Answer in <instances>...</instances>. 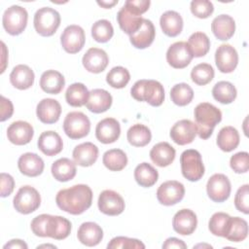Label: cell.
<instances>
[{
  "label": "cell",
  "instance_id": "cell-1",
  "mask_svg": "<svg viewBox=\"0 0 249 249\" xmlns=\"http://www.w3.org/2000/svg\"><path fill=\"white\" fill-rule=\"evenodd\" d=\"M55 202L61 210L72 215H80L90 207L92 191L85 184L74 185L60 190L56 194Z\"/></svg>",
  "mask_w": 249,
  "mask_h": 249
},
{
  "label": "cell",
  "instance_id": "cell-2",
  "mask_svg": "<svg viewBox=\"0 0 249 249\" xmlns=\"http://www.w3.org/2000/svg\"><path fill=\"white\" fill-rule=\"evenodd\" d=\"M31 231L40 237H51L56 240L65 239L71 232V222L61 216L41 214L31 221Z\"/></svg>",
  "mask_w": 249,
  "mask_h": 249
},
{
  "label": "cell",
  "instance_id": "cell-3",
  "mask_svg": "<svg viewBox=\"0 0 249 249\" xmlns=\"http://www.w3.org/2000/svg\"><path fill=\"white\" fill-rule=\"evenodd\" d=\"M196 134L201 139H208L216 124L222 121V112L216 106L208 102H201L196 105L194 111Z\"/></svg>",
  "mask_w": 249,
  "mask_h": 249
},
{
  "label": "cell",
  "instance_id": "cell-4",
  "mask_svg": "<svg viewBox=\"0 0 249 249\" xmlns=\"http://www.w3.org/2000/svg\"><path fill=\"white\" fill-rule=\"evenodd\" d=\"M131 96L137 101L148 102L151 106H160L164 100L162 85L156 80H139L130 89Z\"/></svg>",
  "mask_w": 249,
  "mask_h": 249
},
{
  "label": "cell",
  "instance_id": "cell-5",
  "mask_svg": "<svg viewBox=\"0 0 249 249\" xmlns=\"http://www.w3.org/2000/svg\"><path fill=\"white\" fill-rule=\"evenodd\" d=\"M33 23L38 34L44 37H50L53 35L59 27L60 15L53 8L43 7L36 11Z\"/></svg>",
  "mask_w": 249,
  "mask_h": 249
},
{
  "label": "cell",
  "instance_id": "cell-6",
  "mask_svg": "<svg viewBox=\"0 0 249 249\" xmlns=\"http://www.w3.org/2000/svg\"><path fill=\"white\" fill-rule=\"evenodd\" d=\"M180 163L183 176L191 182L198 181L204 175L201 155L195 149L184 151L180 157Z\"/></svg>",
  "mask_w": 249,
  "mask_h": 249
},
{
  "label": "cell",
  "instance_id": "cell-7",
  "mask_svg": "<svg viewBox=\"0 0 249 249\" xmlns=\"http://www.w3.org/2000/svg\"><path fill=\"white\" fill-rule=\"evenodd\" d=\"M27 19V11L23 7L13 5L5 10L2 18V23L7 33L17 36L24 31Z\"/></svg>",
  "mask_w": 249,
  "mask_h": 249
},
{
  "label": "cell",
  "instance_id": "cell-8",
  "mask_svg": "<svg viewBox=\"0 0 249 249\" xmlns=\"http://www.w3.org/2000/svg\"><path fill=\"white\" fill-rule=\"evenodd\" d=\"M13 204L15 209L21 214H30L37 210L41 204L39 192L31 186H22L18 189L14 197Z\"/></svg>",
  "mask_w": 249,
  "mask_h": 249
},
{
  "label": "cell",
  "instance_id": "cell-9",
  "mask_svg": "<svg viewBox=\"0 0 249 249\" xmlns=\"http://www.w3.org/2000/svg\"><path fill=\"white\" fill-rule=\"evenodd\" d=\"M63 130L71 139H81L90 130V122L87 115L74 111L66 115L63 121Z\"/></svg>",
  "mask_w": 249,
  "mask_h": 249
},
{
  "label": "cell",
  "instance_id": "cell-10",
  "mask_svg": "<svg viewBox=\"0 0 249 249\" xmlns=\"http://www.w3.org/2000/svg\"><path fill=\"white\" fill-rule=\"evenodd\" d=\"M231 186L229 178L222 173L213 174L207 181L206 192L214 202H224L231 195Z\"/></svg>",
  "mask_w": 249,
  "mask_h": 249
},
{
  "label": "cell",
  "instance_id": "cell-11",
  "mask_svg": "<svg viewBox=\"0 0 249 249\" xmlns=\"http://www.w3.org/2000/svg\"><path fill=\"white\" fill-rule=\"evenodd\" d=\"M85 42V31L80 25L76 24H71L65 27L60 36L61 46L68 53H79L84 48Z\"/></svg>",
  "mask_w": 249,
  "mask_h": 249
},
{
  "label": "cell",
  "instance_id": "cell-12",
  "mask_svg": "<svg viewBox=\"0 0 249 249\" xmlns=\"http://www.w3.org/2000/svg\"><path fill=\"white\" fill-rule=\"evenodd\" d=\"M185 196V187L176 180L163 182L157 191V198L160 203L170 206L180 202Z\"/></svg>",
  "mask_w": 249,
  "mask_h": 249
},
{
  "label": "cell",
  "instance_id": "cell-13",
  "mask_svg": "<svg viewBox=\"0 0 249 249\" xmlns=\"http://www.w3.org/2000/svg\"><path fill=\"white\" fill-rule=\"evenodd\" d=\"M194 55L187 42H175L166 52V60L168 64L175 69H183L187 67Z\"/></svg>",
  "mask_w": 249,
  "mask_h": 249
},
{
  "label": "cell",
  "instance_id": "cell-14",
  "mask_svg": "<svg viewBox=\"0 0 249 249\" xmlns=\"http://www.w3.org/2000/svg\"><path fill=\"white\" fill-rule=\"evenodd\" d=\"M98 208L100 212L108 216H117L124 212L125 204L120 194L112 190H104L98 197Z\"/></svg>",
  "mask_w": 249,
  "mask_h": 249
},
{
  "label": "cell",
  "instance_id": "cell-15",
  "mask_svg": "<svg viewBox=\"0 0 249 249\" xmlns=\"http://www.w3.org/2000/svg\"><path fill=\"white\" fill-rule=\"evenodd\" d=\"M215 63L220 72L231 73L238 63L236 50L229 44L220 45L215 53Z\"/></svg>",
  "mask_w": 249,
  "mask_h": 249
},
{
  "label": "cell",
  "instance_id": "cell-16",
  "mask_svg": "<svg viewBox=\"0 0 249 249\" xmlns=\"http://www.w3.org/2000/svg\"><path fill=\"white\" fill-rule=\"evenodd\" d=\"M170 138L178 145H187L195 140L196 135V126L190 120H180L171 127Z\"/></svg>",
  "mask_w": 249,
  "mask_h": 249
},
{
  "label": "cell",
  "instance_id": "cell-17",
  "mask_svg": "<svg viewBox=\"0 0 249 249\" xmlns=\"http://www.w3.org/2000/svg\"><path fill=\"white\" fill-rule=\"evenodd\" d=\"M34 135L33 126L24 121L12 123L7 128L8 140L18 146L28 144Z\"/></svg>",
  "mask_w": 249,
  "mask_h": 249
},
{
  "label": "cell",
  "instance_id": "cell-18",
  "mask_svg": "<svg viewBox=\"0 0 249 249\" xmlns=\"http://www.w3.org/2000/svg\"><path fill=\"white\" fill-rule=\"evenodd\" d=\"M121 134L120 123L114 118L101 120L95 127L96 139L103 144H110L117 141Z\"/></svg>",
  "mask_w": 249,
  "mask_h": 249
},
{
  "label": "cell",
  "instance_id": "cell-19",
  "mask_svg": "<svg viewBox=\"0 0 249 249\" xmlns=\"http://www.w3.org/2000/svg\"><path fill=\"white\" fill-rule=\"evenodd\" d=\"M82 62L87 71L97 74L105 70L109 63V57L102 49L90 48L84 54Z\"/></svg>",
  "mask_w": 249,
  "mask_h": 249
},
{
  "label": "cell",
  "instance_id": "cell-20",
  "mask_svg": "<svg viewBox=\"0 0 249 249\" xmlns=\"http://www.w3.org/2000/svg\"><path fill=\"white\" fill-rule=\"evenodd\" d=\"M197 218L191 209H181L173 217V230L181 235H190L196 229Z\"/></svg>",
  "mask_w": 249,
  "mask_h": 249
},
{
  "label": "cell",
  "instance_id": "cell-21",
  "mask_svg": "<svg viewBox=\"0 0 249 249\" xmlns=\"http://www.w3.org/2000/svg\"><path fill=\"white\" fill-rule=\"evenodd\" d=\"M61 114V106L59 102L53 98H44L36 108V115L43 124H54L59 120Z\"/></svg>",
  "mask_w": 249,
  "mask_h": 249
},
{
  "label": "cell",
  "instance_id": "cell-22",
  "mask_svg": "<svg viewBox=\"0 0 249 249\" xmlns=\"http://www.w3.org/2000/svg\"><path fill=\"white\" fill-rule=\"evenodd\" d=\"M18 167L21 174L28 177H36L42 174L45 164L41 157L35 153H24L18 160Z\"/></svg>",
  "mask_w": 249,
  "mask_h": 249
},
{
  "label": "cell",
  "instance_id": "cell-23",
  "mask_svg": "<svg viewBox=\"0 0 249 249\" xmlns=\"http://www.w3.org/2000/svg\"><path fill=\"white\" fill-rule=\"evenodd\" d=\"M38 149L46 156L53 157L59 154L63 149V142L59 134L53 130L44 131L38 138Z\"/></svg>",
  "mask_w": 249,
  "mask_h": 249
},
{
  "label": "cell",
  "instance_id": "cell-24",
  "mask_svg": "<svg viewBox=\"0 0 249 249\" xmlns=\"http://www.w3.org/2000/svg\"><path fill=\"white\" fill-rule=\"evenodd\" d=\"M77 237L82 244L92 247L99 244L102 240L103 231L96 223L85 222L79 227Z\"/></svg>",
  "mask_w": 249,
  "mask_h": 249
},
{
  "label": "cell",
  "instance_id": "cell-25",
  "mask_svg": "<svg viewBox=\"0 0 249 249\" xmlns=\"http://www.w3.org/2000/svg\"><path fill=\"white\" fill-rule=\"evenodd\" d=\"M156 36V30L150 19L143 18L142 25L138 31L129 36V41L136 49H146L151 46Z\"/></svg>",
  "mask_w": 249,
  "mask_h": 249
},
{
  "label": "cell",
  "instance_id": "cell-26",
  "mask_svg": "<svg viewBox=\"0 0 249 249\" xmlns=\"http://www.w3.org/2000/svg\"><path fill=\"white\" fill-rule=\"evenodd\" d=\"M76 164L88 167L92 165L98 158V148L91 142L77 145L72 153Z\"/></svg>",
  "mask_w": 249,
  "mask_h": 249
},
{
  "label": "cell",
  "instance_id": "cell-27",
  "mask_svg": "<svg viewBox=\"0 0 249 249\" xmlns=\"http://www.w3.org/2000/svg\"><path fill=\"white\" fill-rule=\"evenodd\" d=\"M112 95L103 89H94L89 91V97L86 104L87 108L95 114L106 112L112 105Z\"/></svg>",
  "mask_w": 249,
  "mask_h": 249
},
{
  "label": "cell",
  "instance_id": "cell-28",
  "mask_svg": "<svg viewBox=\"0 0 249 249\" xmlns=\"http://www.w3.org/2000/svg\"><path fill=\"white\" fill-rule=\"evenodd\" d=\"M211 29L217 39L221 41H227L231 39L234 34V19L229 15H220L212 20Z\"/></svg>",
  "mask_w": 249,
  "mask_h": 249
},
{
  "label": "cell",
  "instance_id": "cell-29",
  "mask_svg": "<svg viewBox=\"0 0 249 249\" xmlns=\"http://www.w3.org/2000/svg\"><path fill=\"white\" fill-rule=\"evenodd\" d=\"M35 75L33 70L25 65L18 64L15 66L10 74V82L11 84L18 89H27L32 87L34 83Z\"/></svg>",
  "mask_w": 249,
  "mask_h": 249
},
{
  "label": "cell",
  "instance_id": "cell-30",
  "mask_svg": "<svg viewBox=\"0 0 249 249\" xmlns=\"http://www.w3.org/2000/svg\"><path fill=\"white\" fill-rule=\"evenodd\" d=\"M175 149L167 142H160L150 151L152 161L160 167H165L171 164L175 159Z\"/></svg>",
  "mask_w": 249,
  "mask_h": 249
},
{
  "label": "cell",
  "instance_id": "cell-31",
  "mask_svg": "<svg viewBox=\"0 0 249 249\" xmlns=\"http://www.w3.org/2000/svg\"><path fill=\"white\" fill-rule=\"evenodd\" d=\"M65 80L63 75L56 70H47L40 78L41 89L51 94H58L64 88Z\"/></svg>",
  "mask_w": 249,
  "mask_h": 249
},
{
  "label": "cell",
  "instance_id": "cell-32",
  "mask_svg": "<svg viewBox=\"0 0 249 249\" xmlns=\"http://www.w3.org/2000/svg\"><path fill=\"white\" fill-rule=\"evenodd\" d=\"M160 24L162 32L166 36L176 37L183 29V18L181 15L175 11H166L161 15Z\"/></svg>",
  "mask_w": 249,
  "mask_h": 249
},
{
  "label": "cell",
  "instance_id": "cell-33",
  "mask_svg": "<svg viewBox=\"0 0 249 249\" xmlns=\"http://www.w3.org/2000/svg\"><path fill=\"white\" fill-rule=\"evenodd\" d=\"M52 174L59 182H67L76 176V163L70 159L61 158L52 164Z\"/></svg>",
  "mask_w": 249,
  "mask_h": 249
},
{
  "label": "cell",
  "instance_id": "cell-34",
  "mask_svg": "<svg viewBox=\"0 0 249 249\" xmlns=\"http://www.w3.org/2000/svg\"><path fill=\"white\" fill-rule=\"evenodd\" d=\"M117 21L121 29L130 36L139 30L142 25L143 18L130 13L128 10L123 7L117 14Z\"/></svg>",
  "mask_w": 249,
  "mask_h": 249
},
{
  "label": "cell",
  "instance_id": "cell-35",
  "mask_svg": "<svg viewBox=\"0 0 249 249\" xmlns=\"http://www.w3.org/2000/svg\"><path fill=\"white\" fill-rule=\"evenodd\" d=\"M239 144V133L233 126L228 125L220 129L217 135V145L224 152H231Z\"/></svg>",
  "mask_w": 249,
  "mask_h": 249
},
{
  "label": "cell",
  "instance_id": "cell-36",
  "mask_svg": "<svg viewBox=\"0 0 249 249\" xmlns=\"http://www.w3.org/2000/svg\"><path fill=\"white\" fill-rule=\"evenodd\" d=\"M158 178V170L148 162H142L134 169V179L141 187L150 188L154 186L157 183Z\"/></svg>",
  "mask_w": 249,
  "mask_h": 249
},
{
  "label": "cell",
  "instance_id": "cell-37",
  "mask_svg": "<svg viewBox=\"0 0 249 249\" xmlns=\"http://www.w3.org/2000/svg\"><path fill=\"white\" fill-rule=\"evenodd\" d=\"M89 97V91L82 83L70 85L65 92L66 102L72 107H81L87 104Z\"/></svg>",
  "mask_w": 249,
  "mask_h": 249
},
{
  "label": "cell",
  "instance_id": "cell-38",
  "mask_svg": "<svg viewBox=\"0 0 249 249\" xmlns=\"http://www.w3.org/2000/svg\"><path fill=\"white\" fill-rule=\"evenodd\" d=\"M126 138L130 145L134 147H144L150 143L152 133L148 126L141 124H135L128 128Z\"/></svg>",
  "mask_w": 249,
  "mask_h": 249
},
{
  "label": "cell",
  "instance_id": "cell-39",
  "mask_svg": "<svg viewBox=\"0 0 249 249\" xmlns=\"http://www.w3.org/2000/svg\"><path fill=\"white\" fill-rule=\"evenodd\" d=\"M248 235V224L240 217H231L226 238L232 242H240Z\"/></svg>",
  "mask_w": 249,
  "mask_h": 249
},
{
  "label": "cell",
  "instance_id": "cell-40",
  "mask_svg": "<svg viewBox=\"0 0 249 249\" xmlns=\"http://www.w3.org/2000/svg\"><path fill=\"white\" fill-rule=\"evenodd\" d=\"M102 162L111 171H121L127 164V157L121 149H111L104 153Z\"/></svg>",
  "mask_w": 249,
  "mask_h": 249
},
{
  "label": "cell",
  "instance_id": "cell-41",
  "mask_svg": "<svg viewBox=\"0 0 249 249\" xmlns=\"http://www.w3.org/2000/svg\"><path fill=\"white\" fill-rule=\"evenodd\" d=\"M235 87L228 81H220L212 89V95L215 100L222 104H230L236 98Z\"/></svg>",
  "mask_w": 249,
  "mask_h": 249
},
{
  "label": "cell",
  "instance_id": "cell-42",
  "mask_svg": "<svg viewBox=\"0 0 249 249\" xmlns=\"http://www.w3.org/2000/svg\"><path fill=\"white\" fill-rule=\"evenodd\" d=\"M188 45L195 57H201L209 52L210 40L205 33L195 32L189 37Z\"/></svg>",
  "mask_w": 249,
  "mask_h": 249
},
{
  "label": "cell",
  "instance_id": "cell-43",
  "mask_svg": "<svg viewBox=\"0 0 249 249\" xmlns=\"http://www.w3.org/2000/svg\"><path fill=\"white\" fill-rule=\"evenodd\" d=\"M170 97L174 104L178 106H186L192 102L194 98V90L188 84L179 83L172 87Z\"/></svg>",
  "mask_w": 249,
  "mask_h": 249
},
{
  "label": "cell",
  "instance_id": "cell-44",
  "mask_svg": "<svg viewBox=\"0 0 249 249\" xmlns=\"http://www.w3.org/2000/svg\"><path fill=\"white\" fill-rule=\"evenodd\" d=\"M230 218L231 216L224 212L214 213L208 223V229L210 232L216 236L225 237L228 231Z\"/></svg>",
  "mask_w": 249,
  "mask_h": 249
},
{
  "label": "cell",
  "instance_id": "cell-45",
  "mask_svg": "<svg viewBox=\"0 0 249 249\" xmlns=\"http://www.w3.org/2000/svg\"><path fill=\"white\" fill-rule=\"evenodd\" d=\"M130 80V74L128 70L123 66L113 67L106 76V82L114 89L124 88Z\"/></svg>",
  "mask_w": 249,
  "mask_h": 249
},
{
  "label": "cell",
  "instance_id": "cell-46",
  "mask_svg": "<svg viewBox=\"0 0 249 249\" xmlns=\"http://www.w3.org/2000/svg\"><path fill=\"white\" fill-rule=\"evenodd\" d=\"M114 35L112 23L107 19H99L91 26V36L98 43L108 42Z\"/></svg>",
  "mask_w": 249,
  "mask_h": 249
},
{
  "label": "cell",
  "instance_id": "cell-47",
  "mask_svg": "<svg viewBox=\"0 0 249 249\" xmlns=\"http://www.w3.org/2000/svg\"><path fill=\"white\" fill-rule=\"evenodd\" d=\"M214 78V69L208 63H199L196 65L191 71L192 81L198 85L204 86L210 83Z\"/></svg>",
  "mask_w": 249,
  "mask_h": 249
},
{
  "label": "cell",
  "instance_id": "cell-48",
  "mask_svg": "<svg viewBox=\"0 0 249 249\" xmlns=\"http://www.w3.org/2000/svg\"><path fill=\"white\" fill-rule=\"evenodd\" d=\"M108 249H144L145 245L143 242L136 238H129L126 236H116L111 239L107 245Z\"/></svg>",
  "mask_w": 249,
  "mask_h": 249
},
{
  "label": "cell",
  "instance_id": "cell-49",
  "mask_svg": "<svg viewBox=\"0 0 249 249\" xmlns=\"http://www.w3.org/2000/svg\"><path fill=\"white\" fill-rule=\"evenodd\" d=\"M214 6L208 0H194L191 2V12L198 18H207L212 15Z\"/></svg>",
  "mask_w": 249,
  "mask_h": 249
},
{
  "label": "cell",
  "instance_id": "cell-50",
  "mask_svg": "<svg viewBox=\"0 0 249 249\" xmlns=\"http://www.w3.org/2000/svg\"><path fill=\"white\" fill-rule=\"evenodd\" d=\"M230 165L235 173H246L249 169V154L247 152H238L231 156Z\"/></svg>",
  "mask_w": 249,
  "mask_h": 249
},
{
  "label": "cell",
  "instance_id": "cell-51",
  "mask_svg": "<svg viewBox=\"0 0 249 249\" xmlns=\"http://www.w3.org/2000/svg\"><path fill=\"white\" fill-rule=\"evenodd\" d=\"M249 185L245 184L241 187L238 188L235 196H234V205L235 208L244 213V214H248L249 213Z\"/></svg>",
  "mask_w": 249,
  "mask_h": 249
},
{
  "label": "cell",
  "instance_id": "cell-52",
  "mask_svg": "<svg viewBox=\"0 0 249 249\" xmlns=\"http://www.w3.org/2000/svg\"><path fill=\"white\" fill-rule=\"evenodd\" d=\"M151 2L149 0H126L124 7L130 13L141 16L148 11Z\"/></svg>",
  "mask_w": 249,
  "mask_h": 249
},
{
  "label": "cell",
  "instance_id": "cell-53",
  "mask_svg": "<svg viewBox=\"0 0 249 249\" xmlns=\"http://www.w3.org/2000/svg\"><path fill=\"white\" fill-rule=\"evenodd\" d=\"M15 188L14 178L5 172L1 173V196L6 197L10 196Z\"/></svg>",
  "mask_w": 249,
  "mask_h": 249
},
{
  "label": "cell",
  "instance_id": "cell-54",
  "mask_svg": "<svg viewBox=\"0 0 249 249\" xmlns=\"http://www.w3.org/2000/svg\"><path fill=\"white\" fill-rule=\"evenodd\" d=\"M0 121L5 122L6 120L10 119L14 113V106L10 99L6 98L5 96L1 95V101H0Z\"/></svg>",
  "mask_w": 249,
  "mask_h": 249
},
{
  "label": "cell",
  "instance_id": "cell-55",
  "mask_svg": "<svg viewBox=\"0 0 249 249\" xmlns=\"http://www.w3.org/2000/svg\"><path fill=\"white\" fill-rule=\"evenodd\" d=\"M162 248L164 249H170V248H178V249H186L187 245L186 243L176 237H169L167 238L164 243L162 244Z\"/></svg>",
  "mask_w": 249,
  "mask_h": 249
},
{
  "label": "cell",
  "instance_id": "cell-56",
  "mask_svg": "<svg viewBox=\"0 0 249 249\" xmlns=\"http://www.w3.org/2000/svg\"><path fill=\"white\" fill-rule=\"evenodd\" d=\"M3 248L4 249H7V248H22V249H27L28 246L21 239H12L8 243H6Z\"/></svg>",
  "mask_w": 249,
  "mask_h": 249
},
{
  "label": "cell",
  "instance_id": "cell-57",
  "mask_svg": "<svg viewBox=\"0 0 249 249\" xmlns=\"http://www.w3.org/2000/svg\"><path fill=\"white\" fill-rule=\"evenodd\" d=\"M1 45H2V68H1V73H3L5 71V68H6V64H7L6 57L8 56V54H7V49H6V46H5L4 42H1Z\"/></svg>",
  "mask_w": 249,
  "mask_h": 249
},
{
  "label": "cell",
  "instance_id": "cell-58",
  "mask_svg": "<svg viewBox=\"0 0 249 249\" xmlns=\"http://www.w3.org/2000/svg\"><path fill=\"white\" fill-rule=\"evenodd\" d=\"M97 4L105 9H110L114 5L118 4V0H113V1H97Z\"/></svg>",
  "mask_w": 249,
  "mask_h": 249
},
{
  "label": "cell",
  "instance_id": "cell-59",
  "mask_svg": "<svg viewBox=\"0 0 249 249\" xmlns=\"http://www.w3.org/2000/svg\"><path fill=\"white\" fill-rule=\"evenodd\" d=\"M197 247H208V248H212L211 245H206V244H197V245L194 246V248H197Z\"/></svg>",
  "mask_w": 249,
  "mask_h": 249
},
{
  "label": "cell",
  "instance_id": "cell-60",
  "mask_svg": "<svg viewBox=\"0 0 249 249\" xmlns=\"http://www.w3.org/2000/svg\"><path fill=\"white\" fill-rule=\"evenodd\" d=\"M43 247H52V248H56L54 245H49V244H43V245H39L37 248H43Z\"/></svg>",
  "mask_w": 249,
  "mask_h": 249
}]
</instances>
